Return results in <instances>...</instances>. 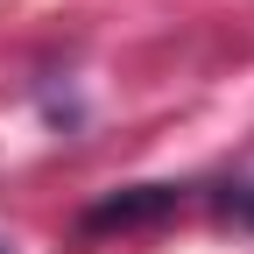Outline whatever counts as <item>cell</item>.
<instances>
[{"label": "cell", "instance_id": "1", "mask_svg": "<svg viewBox=\"0 0 254 254\" xmlns=\"http://www.w3.org/2000/svg\"><path fill=\"white\" fill-rule=\"evenodd\" d=\"M177 205H184L177 184H134V190H120V198L92 205L85 226H141V219H163V212H177Z\"/></svg>", "mask_w": 254, "mask_h": 254}, {"label": "cell", "instance_id": "2", "mask_svg": "<svg viewBox=\"0 0 254 254\" xmlns=\"http://www.w3.org/2000/svg\"><path fill=\"white\" fill-rule=\"evenodd\" d=\"M219 219H226V226H240V233H254V177L219 190Z\"/></svg>", "mask_w": 254, "mask_h": 254}, {"label": "cell", "instance_id": "3", "mask_svg": "<svg viewBox=\"0 0 254 254\" xmlns=\"http://www.w3.org/2000/svg\"><path fill=\"white\" fill-rule=\"evenodd\" d=\"M0 254H14V247H7V240H0Z\"/></svg>", "mask_w": 254, "mask_h": 254}]
</instances>
